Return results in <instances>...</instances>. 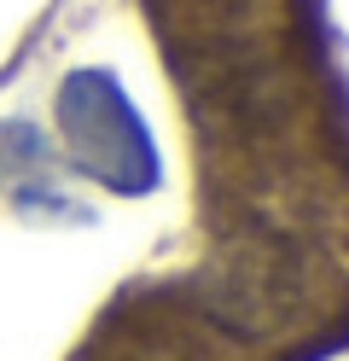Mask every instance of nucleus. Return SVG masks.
Returning <instances> with one entry per match:
<instances>
[{
	"instance_id": "1",
	"label": "nucleus",
	"mask_w": 349,
	"mask_h": 361,
	"mask_svg": "<svg viewBox=\"0 0 349 361\" xmlns=\"http://www.w3.org/2000/svg\"><path fill=\"white\" fill-rule=\"evenodd\" d=\"M59 128L76 169L93 175L99 187L123 198L157 187V146L111 71H76L59 87Z\"/></svg>"
}]
</instances>
